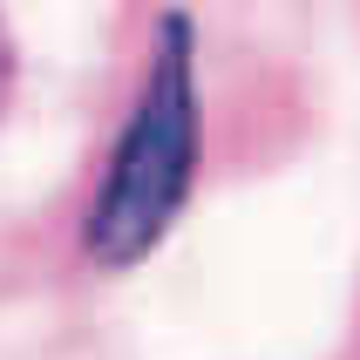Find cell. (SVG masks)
Here are the masks:
<instances>
[{"mask_svg": "<svg viewBox=\"0 0 360 360\" xmlns=\"http://www.w3.org/2000/svg\"><path fill=\"white\" fill-rule=\"evenodd\" d=\"M191 184H198V34L184 14H163L150 41V75L129 102V122L82 218L89 259L109 272L150 259L191 204Z\"/></svg>", "mask_w": 360, "mask_h": 360, "instance_id": "cell-1", "label": "cell"}, {"mask_svg": "<svg viewBox=\"0 0 360 360\" xmlns=\"http://www.w3.org/2000/svg\"><path fill=\"white\" fill-rule=\"evenodd\" d=\"M14 96V34H7V20H0V109Z\"/></svg>", "mask_w": 360, "mask_h": 360, "instance_id": "cell-2", "label": "cell"}]
</instances>
